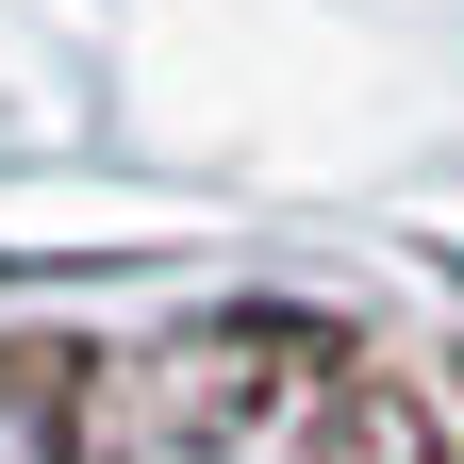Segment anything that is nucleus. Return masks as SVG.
Here are the masks:
<instances>
[{
  "label": "nucleus",
  "instance_id": "1",
  "mask_svg": "<svg viewBox=\"0 0 464 464\" xmlns=\"http://www.w3.org/2000/svg\"><path fill=\"white\" fill-rule=\"evenodd\" d=\"M0 464H83V365L67 348H0Z\"/></svg>",
  "mask_w": 464,
  "mask_h": 464
}]
</instances>
